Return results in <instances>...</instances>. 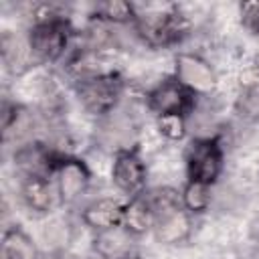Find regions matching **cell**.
<instances>
[{"label":"cell","instance_id":"15","mask_svg":"<svg viewBox=\"0 0 259 259\" xmlns=\"http://www.w3.org/2000/svg\"><path fill=\"white\" fill-rule=\"evenodd\" d=\"M0 259H40V251L20 225H10L2 233Z\"/></svg>","mask_w":259,"mask_h":259},{"label":"cell","instance_id":"12","mask_svg":"<svg viewBox=\"0 0 259 259\" xmlns=\"http://www.w3.org/2000/svg\"><path fill=\"white\" fill-rule=\"evenodd\" d=\"M0 53H2L4 69L14 77L24 75L26 71L38 65L30 53L26 32H4L0 42Z\"/></svg>","mask_w":259,"mask_h":259},{"label":"cell","instance_id":"2","mask_svg":"<svg viewBox=\"0 0 259 259\" xmlns=\"http://www.w3.org/2000/svg\"><path fill=\"white\" fill-rule=\"evenodd\" d=\"M138 18L132 26L136 38L150 49H166L182 42L190 32V18L174 4L166 6H146L142 10L138 4Z\"/></svg>","mask_w":259,"mask_h":259},{"label":"cell","instance_id":"5","mask_svg":"<svg viewBox=\"0 0 259 259\" xmlns=\"http://www.w3.org/2000/svg\"><path fill=\"white\" fill-rule=\"evenodd\" d=\"M186 180L214 186L225 170V148L217 136H200L190 142L184 156Z\"/></svg>","mask_w":259,"mask_h":259},{"label":"cell","instance_id":"4","mask_svg":"<svg viewBox=\"0 0 259 259\" xmlns=\"http://www.w3.org/2000/svg\"><path fill=\"white\" fill-rule=\"evenodd\" d=\"M123 89L125 81L117 71H109L73 83V91L79 105L85 109V113L93 115L95 119L107 117L121 105Z\"/></svg>","mask_w":259,"mask_h":259},{"label":"cell","instance_id":"9","mask_svg":"<svg viewBox=\"0 0 259 259\" xmlns=\"http://www.w3.org/2000/svg\"><path fill=\"white\" fill-rule=\"evenodd\" d=\"M111 184L125 196H140L148 188V164L136 148L117 150L111 156Z\"/></svg>","mask_w":259,"mask_h":259},{"label":"cell","instance_id":"18","mask_svg":"<svg viewBox=\"0 0 259 259\" xmlns=\"http://www.w3.org/2000/svg\"><path fill=\"white\" fill-rule=\"evenodd\" d=\"M154 119L160 136L170 142H182L188 136V117L184 115H160Z\"/></svg>","mask_w":259,"mask_h":259},{"label":"cell","instance_id":"19","mask_svg":"<svg viewBox=\"0 0 259 259\" xmlns=\"http://www.w3.org/2000/svg\"><path fill=\"white\" fill-rule=\"evenodd\" d=\"M241 24L255 36H259V2H245L239 6Z\"/></svg>","mask_w":259,"mask_h":259},{"label":"cell","instance_id":"11","mask_svg":"<svg viewBox=\"0 0 259 259\" xmlns=\"http://www.w3.org/2000/svg\"><path fill=\"white\" fill-rule=\"evenodd\" d=\"M123 202L125 200L115 198V196H99V198H93L91 202H87L81 208L79 219H81V223L91 233H101V231H107V229L121 227Z\"/></svg>","mask_w":259,"mask_h":259},{"label":"cell","instance_id":"6","mask_svg":"<svg viewBox=\"0 0 259 259\" xmlns=\"http://www.w3.org/2000/svg\"><path fill=\"white\" fill-rule=\"evenodd\" d=\"M144 103L148 111L154 117L160 115H184L190 119V115L196 111L198 97L190 93L182 83H178L172 75L158 81L152 89L146 91Z\"/></svg>","mask_w":259,"mask_h":259},{"label":"cell","instance_id":"13","mask_svg":"<svg viewBox=\"0 0 259 259\" xmlns=\"http://www.w3.org/2000/svg\"><path fill=\"white\" fill-rule=\"evenodd\" d=\"M121 227L134 239H140V237L152 233V229H154V206L150 202L148 192H144L140 196L125 198Z\"/></svg>","mask_w":259,"mask_h":259},{"label":"cell","instance_id":"16","mask_svg":"<svg viewBox=\"0 0 259 259\" xmlns=\"http://www.w3.org/2000/svg\"><path fill=\"white\" fill-rule=\"evenodd\" d=\"M107 24L113 26H134L136 18H138V8L132 2L125 0H109V2H101L95 6V12L91 14Z\"/></svg>","mask_w":259,"mask_h":259},{"label":"cell","instance_id":"10","mask_svg":"<svg viewBox=\"0 0 259 259\" xmlns=\"http://www.w3.org/2000/svg\"><path fill=\"white\" fill-rule=\"evenodd\" d=\"M18 196L24 208L34 217H47L59 204L57 188L51 176L42 174H26L20 178Z\"/></svg>","mask_w":259,"mask_h":259},{"label":"cell","instance_id":"17","mask_svg":"<svg viewBox=\"0 0 259 259\" xmlns=\"http://www.w3.org/2000/svg\"><path fill=\"white\" fill-rule=\"evenodd\" d=\"M180 200L192 217L204 214L210 208V202H212V186L202 184V182L186 180L182 190H180Z\"/></svg>","mask_w":259,"mask_h":259},{"label":"cell","instance_id":"3","mask_svg":"<svg viewBox=\"0 0 259 259\" xmlns=\"http://www.w3.org/2000/svg\"><path fill=\"white\" fill-rule=\"evenodd\" d=\"M154 206V229L152 235L160 245H180L192 235V214L180 200V190L170 186L148 192Z\"/></svg>","mask_w":259,"mask_h":259},{"label":"cell","instance_id":"8","mask_svg":"<svg viewBox=\"0 0 259 259\" xmlns=\"http://www.w3.org/2000/svg\"><path fill=\"white\" fill-rule=\"evenodd\" d=\"M91 168L87 162L73 154H63L53 170V182L57 188L59 204L71 206L81 200V196L91 186Z\"/></svg>","mask_w":259,"mask_h":259},{"label":"cell","instance_id":"14","mask_svg":"<svg viewBox=\"0 0 259 259\" xmlns=\"http://www.w3.org/2000/svg\"><path fill=\"white\" fill-rule=\"evenodd\" d=\"M134 237L123 229H107L93 233V251L99 259H130L134 253Z\"/></svg>","mask_w":259,"mask_h":259},{"label":"cell","instance_id":"1","mask_svg":"<svg viewBox=\"0 0 259 259\" xmlns=\"http://www.w3.org/2000/svg\"><path fill=\"white\" fill-rule=\"evenodd\" d=\"M24 32L38 65H55L63 61L75 34L71 18L57 4H38L32 10V22Z\"/></svg>","mask_w":259,"mask_h":259},{"label":"cell","instance_id":"7","mask_svg":"<svg viewBox=\"0 0 259 259\" xmlns=\"http://www.w3.org/2000/svg\"><path fill=\"white\" fill-rule=\"evenodd\" d=\"M172 77L182 83L190 93L200 97H210L219 87V75L210 61L194 51H178L174 55Z\"/></svg>","mask_w":259,"mask_h":259}]
</instances>
